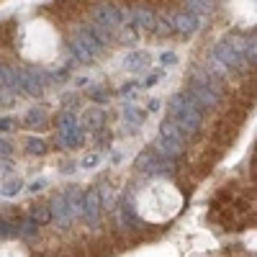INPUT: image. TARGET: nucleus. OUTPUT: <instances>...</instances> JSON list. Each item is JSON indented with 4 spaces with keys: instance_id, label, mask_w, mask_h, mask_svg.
I'll return each instance as SVG.
<instances>
[{
    "instance_id": "nucleus-1",
    "label": "nucleus",
    "mask_w": 257,
    "mask_h": 257,
    "mask_svg": "<svg viewBox=\"0 0 257 257\" xmlns=\"http://www.w3.org/2000/svg\"><path fill=\"white\" fill-rule=\"evenodd\" d=\"M167 111H170V118H173L188 137H193V134H196L198 128H201L203 116H201V111L196 108V105L188 100L185 93H175L173 98H170Z\"/></svg>"
},
{
    "instance_id": "nucleus-2",
    "label": "nucleus",
    "mask_w": 257,
    "mask_h": 257,
    "mask_svg": "<svg viewBox=\"0 0 257 257\" xmlns=\"http://www.w3.org/2000/svg\"><path fill=\"white\" fill-rule=\"evenodd\" d=\"M185 95H188V100L196 105L198 111H203V108H216V105H219V95L213 93V90H208V88H203V85H196V82L188 85Z\"/></svg>"
},
{
    "instance_id": "nucleus-3",
    "label": "nucleus",
    "mask_w": 257,
    "mask_h": 257,
    "mask_svg": "<svg viewBox=\"0 0 257 257\" xmlns=\"http://www.w3.org/2000/svg\"><path fill=\"white\" fill-rule=\"evenodd\" d=\"M100 208H103L100 190H98V188L85 190V201H82V219L88 221V226H98V221H100Z\"/></svg>"
},
{
    "instance_id": "nucleus-4",
    "label": "nucleus",
    "mask_w": 257,
    "mask_h": 257,
    "mask_svg": "<svg viewBox=\"0 0 257 257\" xmlns=\"http://www.w3.org/2000/svg\"><path fill=\"white\" fill-rule=\"evenodd\" d=\"M213 57H216L219 62H224L229 70H244L247 64H249V62H247V57H242L239 52H234V49L226 44V41H219L216 49H213Z\"/></svg>"
},
{
    "instance_id": "nucleus-5",
    "label": "nucleus",
    "mask_w": 257,
    "mask_h": 257,
    "mask_svg": "<svg viewBox=\"0 0 257 257\" xmlns=\"http://www.w3.org/2000/svg\"><path fill=\"white\" fill-rule=\"evenodd\" d=\"M44 72H39V70H21V88H24L29 95H41L44 93Z\"/></svg>"
},
{
    "instance_id": "nucleus-6",
    "label": "nucleus",
    "mask_w": 257,
    "mask_h": 257,
    "mask_svg": "<svg viewBox=\"0 0 257 257\" xmlns=\"http://www.w3.org/2000/svg\"><path fill=\"white\" fill-rule=\"evenodd\" d=\"M123 11L118 6H98L95 8V21L103 26H108V29H118L123 26Z\"/></svg>"
},
{
    "instance_id": "nucleus-7",
    "label": "nucleus",
    "mask_w": 257,
    "mask_h": 257,
    "mask_svg": "<svg viewBox=\"0 0 257 257\" xmlns=\"http://www.w3.org/2000/svg\"><path fill=\"white\" fill-rule=\"evenodd\" d=\"M49 211H52V219L57 221V226L67 229L72 224V216H70V208H67V201H64V193H57L49 203Z\"/></svg>"
},
{
    "instance_id": "nucleus-8",
    "label": "nucleus",
    "mask_w": 257,
    "mask_h": 257,
    "mask_svg": "<svg viewBox=\"0 0 257 257\" xmlns=\"http://www.w3.org/2000/svg\"><path fill=\"white\" fill-rule=\"evenodd\" d=\"M160 137H165V139H170L173 144H178V147H183L185 149V144H188V134L183 132V128L173 121V118H167V121H162V126H160Z\"/></svg>"
},
{
    "instance_id": "nucleus-9",
    "label": "nucleus",
    "mask_w": 257,
    "mask_h": 257,
    "mask_svg": "<svg viewBox=\"0 0 257 257\" xmlns=\"http://www.w3.org/2000/svg\"><path fill=\"white\" fill-rule=\"evenodd\" d=\"M170 26H173V31H180V34H193L198 29V16H193L188 11H178L173 21H170Z\"/></svg>"
},
{
    "instance_id": "nucleus-10",
    "label": "nucleus",
    "mask_w": 257,
    "mask_h": 257,
    "mask_svg": "<svg viewBox=\"0 0 257 257\" xmlns=\"http://www.w3.org/2000/svg\"><path fill=\"white\" fill-rule=\"evenodd\" d=\"M64 201H67V208H70V216L77 219L82 216V201H85V190H80L77 185H70L64 190Z\"/></svg>"
},
{
    "instance_id": "nucleus-11",
    "label": "nucleus",
    "mask_w": 257,
    "mask_h": 257,
    "mask_svg": "<svg viewBox=\"0 0 257 257\" xmlns=\"http://www.w3.org/2000/svg\"><path fill=\"white\" fill-rule=\"evenodd\" d=\"M155 155L162 157V160H178V157L183 155V147L173 144V142L165 139V137H157V139H155Z\"/></svg>"
},
{
    "instance_id": "nucleus-12",
    "label": "nucleus",
    "mask_w": 257,
    "mask_h": 257,
    "mask_svg": "<svg viewBox=\"0 0 257 257\" xmlns=\"http://www.w3.org/2000/svg\"><path fill=\"white\" fill-rule=\"evenodd\" d=\"M149 62H152V57H149L147 52H128L126 59H123V67L128 72H144L149 67Z\"/></svg>"
},
{
    "instance_id": "nucleus-13",
    "label": "nucleus",
    "mask_w": 257,
    "mask_h": 257,
    "mask_svg": "<svg viewBox=\"0 0 257 257\" xmlns=\"http://www.w3.org/2000/svg\"><path fill=\"white\" fill-rule=\"evenodd\" d=\"M57 137H59V144L70 147V149H80V147L85 144V128L77 123V126H72V128H70V132L57 134Z\"/></svg>"
},
{
    "instance_id": "nucleus-14",
    "label": "nucleus",
    "mask_w": 257,
    "mask_h": 257,
    "mask_svg": "<svg viewBox=\"0 0 257 257\" xmlns=\"http://www.w3.org/2000/svg\"><path fill=\"white\" fill-rule=\"evenodd\" d=\"M103 123H105V113L100 108H90L88 113H85V118H82L80 126L85 128V132H100Z\"/></svg>"
},
{
    "instance_id": "nucleus-15",
    "label": "nucleus",
    "mask_w": 257,
    "mask_h": 257,
    "mask_svg": "<svg viewBox=\"0 0 257 257\" xmlns=\"http://www.w3.org/2000/svg\"><path fill=\"white\" fill-rule=\"evenodd\" d=\"M0 190H3V196L13 198V196H18V193L24 190V180H21L16 173H8L6 180H3V185H0Z\"/></svg>"
},
{
    "instance_id": "nucleus-16",
    "label": "nucleus",
    "mask_w": 257,
    "mask_h": 257,
    "mask_svg": "<svg viewBox=\"0 0 257 257\" xmlns=\"http://www.w3.org/2000/svg\"><path fill=\"white\" fill-rule=\"evenodd\" d=\"M132 21H134L132 26H134V29L139 31V29H152L157 18H155V13H152V11H144V8H139V11H134Z\"/></svg>"
},
{
    "instance_id": "nucleus-17",
    "label": "nucleus",
    "mask_w": 257,
    "mask_h": 257,
    "mask_svg": "<svg viewBox=\"0 0 257 257\" xmlns=\"http://www.w3.org/2000/svg\"><path fill=\"white\" fill-rule=\"evenodd\" d=\"M72 126H77V113H75V111H62V113L57 116V134L70 132Z\"/></svg>"
},
{
    "instance_id": "nucleus-18",
    "label": "nucleus",
    "mask_w": 257,
    "mask_h": 257,
    "mask_svg": "<svg viewBox=\"0 0 257 257\" xmlns=\"http://www.w3.org/2000/svg\"><path fill=\"white\" fill-rule=\"evenodd\" d=\"M123 118H126L128 126H142L144 118H147V113L142 108H137V105H123Z\"/></svg>"
},
{
    "instance_id": "nucleus-19",
    "label": "nucleus",
    "mask_w": 257,
    "mask_h": 257,
    "mask_svg": "<svg viewBox=\"0 0 257 257\" xmlns=\"http://www.w3.org/2000/svg\"><path fill=\"white\" fill-rule=\"evenodd\" d=\"M18 234H21V229H18L16 219H0V237L3 239H16Z\"/></svg>"
},
{
    "instance_id": "nucleus-20",
    "label": "nucleus",
    "mask_w": 257,
    "mask_h": 257,
    "mask_svg": "<svg viewBox=\"0 0 257 257\" xmlns=\"http://www.w3.org/2000/svg\"><path fill=\"white\" fill-rule=\"evenodd\" d=\"M44 121H47V111H44V108H31V111L24 116V123H26L29 128L44 126Z\"/></svg>"
},
{
    "instance_id": "nucleus-21",
    "label": "nucleus",
    "mask_w": 257,
    "mask_h": 257,
    "mask_svg": "<svg viewBox=\"0 0 257 257\" xmlns=\"http://www.w3.org/2000/svg\"><path fill=\"white\" fill-rule=\"evenodd\" d=\"M29 219H34L39 226L41 224H49L52 221V211H49V206H44V203H36L34 208H31V216Z\"/></svg>"
},
{
    "instance_id": "nucleus-22",
    "label": "nucleus",
    "mask_w": 257,
    "mask_h": 257,
    "mask_svg": "<svg viewBox=\"0 0 257 257\" xmlns=\"http://www.w3.org/2000/svg\"><path fill=\"white\" fill-rule=\"evenodd\" d=\"M213 11V0H188V13L198 16V13H211Z\"/></svg>"
},
{
    "instance_id": "nucleus-23",
    "label": "nucleus",
    "mask_w": 257,
    "mask_h": 257,
    "mask_svg": "<svg viewBox=\"0 0 257 257\" xmlns=\"http://www.w3.org/2000/svg\"><path fill=\"white\" fill-rule=\"evenodd\" d=\"M139 31L134 26H118V41L121 44H137Z\"/></svg>"
},
{
    "instance_id": "nucleus-24",
    "label": "nucleus",
    "mask_w": 257,
    "mask_h": 257,
    "mask_svg": "<svg viewBox=\"0 0 257 257\" xmlns=\"http://www.w3.org/2000/svg\"><path fill=\"white\" fill-rule=\"evenodd\" d=\"M224 41H226V44H229L234 52H239V54H244V52H247V36H239V34H229Z\"/></svg>"
},
{
    "instance_id": "nucleus-25",
    "label": "nucleus",
    "mask_w": 257,
    "mask_h": 257,
    "mask_svg": "<svg viewBox=\"0 0 257 257\" xmlns=\"http://www.w3.org/2000/svg\"><path fill=\"white\" fill-rule=\"evenodd\" d=\"M206 70H208L213 77H226V75H229V67H226L224 62H219L213 54H211V59H208V67H206Z\"/></svg>"
},
{
    "instance_id": "nucleus-26",
    "label": "nucleus",
    "mask_w": 257,
    "mask_h": 257,
    "mask_svg": "<svg viewBox=\"0 0 257 257\" xmlns=\"http://www.w3.org/2000/svg\"><path fill=\"white\" fill-rule=\"evenodd\" d=\"M26 152L29 155H44L47 152V142L39 139V137H29L26 139Z\"/></svg>"
},
{
    "instance_id": "nucleus-27",
    "label": "nucleus",
    "mask_w": 257,
    "mask_h": 257,
    "mask_svg": "<svg viewBox=\"0 0 257 257\" xmlns=\"http://www.w3.org/2000/svg\"><path fill=\"white\" fill-rule=\"evenodd\" d=\"M88 98L95 100V103H108L111 100V93L103 88V85H93V88H88Z\"/></svg>"
},
{
    "instance_id": "nucleus-28",
    "label": "nucleus",
    "mask_w": 257,
    "mask_h": 257,
    "mask_svg": "<svg viewBox=\"0 0 257 257\" xmlns=\"http://www.w3.org/2000/svg\"><path fill=\"white\" fill-rule=\"evenodd\" d=\"M18 229H21V234H24L26 239H34L36 234H39V224H36L34 219H26V221H21V224H18Z\"/></svg>"
},
{
    "instance_id": "nucleus-29",
    "label": "nucleus",
    "mask_w": 257,
    "mask_h": 257,
    "mask_svg": "<svg viewBox=\"0 0 257 257\" xmlns=\"http://www.w3.org/2000/svg\"><path fill=\"white\" fill-rule=\"evenodd\" d=\"M152 31H155L157 36H162V39H165V36H170V34H173V26H170V21H162V18H160V21H155Z\"/></svg>"
},
{
    "instance_id": "nucleus-30",
    "label": "nucleus",
    "mask_w": 257,
    "mask_h": 257,
    "mask_svg": "<svg viewBox=\"0 0 257 257\" xmlns=\"http://www.w3.org/2000/svg\"><path fill=\"white\" fill-rule=\"evenodd\" d=\"M16 128H18V118L16 116H3V118H0V132H3V134L16 132Z\"/></svg>"
},
{
    "instance_id": "nucleus-31",
    "label": "nucleus",
    "mask_w": 257,
    "mask_h": 257,
    "mask_svg": "<svg viewBox=\"0 0 257 257\" xmlns=\"http://www.w3.org/2000/svg\"><path fill=\"white\" fill-rule=\"evenodd\" d=\"M244 57H247V62L257 64V36L247 39V52H244Z\"/></svg>"
},
{
    "instance_id": "nucleus-32",
    "label": "nucleus",
    "mask_w": 257,
    "mask_h": 257,
    "mask_svg": "<svg viewBox=\"0 0 257 257\" xmlns=\"http://www.w3.org/2000/svg\"><path fill=\"white\" fill-rule=\"evenodd\" d=\"M100 165V155L98 152H90V155H85L82 157V162H80V167H85V170H90V167H98Z\"/></svg>"
},
{
    "instance_id": "nucleus-33",
    "label": "nucleus",
    "mask_w": 257,
    "mask_h": 257,
    "mask_svg": "<svg viewBox=\"0 0 257 257\" xmlns=\"http://www.w3.org/2000/svg\"><path fill=\"white\" fill-rule=\"evenodd\" d=\"M13 149H16V147H13L8 139H0V160H8V157L13 155Z\"/></svg>"
},
{
    "instance_id": "nucleus-34",
    "label": "nucleus",
    "mask_w": 257,
    "mask_h": 257,
    "mask_svg": "<svg viewBox=\"0 0 257 257\" xmlns=\"http://www.w3.org/2000/svg\"><path fill=\"white\" fill-rule=\"evenodd\" d=\"M139 88H142V85H139V82H126V85H123V88H121L118 93H121L123 98H132V95H134V93H137Z\"/></svg>"
},
{
    "instance_id": "nucleus-35",
    "label": "nucleus",
    "mask_w": 257,
    "mask_h": 257,
    "mask_svg": "<svg viewBox=\"0 0 257 257\" xmlns=\"http://www.w3.org/2000/svg\"><path fill=\"white\" fill-rule=\"evenodd\" d=\"M160 62L165 64V67H173V64H178V57H175L173 52H165V54L160 57Z\"/></svg>"
},
{
    "instance_id": "nucleus-36",
    "label": "nucleus",
    "mask_w": 257,
    "mask_h": 257,
    "mask_svg": "<svg viewBox=\"0 0 257 257\" xmlns=\"http://www.w3.org/2000/svg\"><path fill=\"white\" fill-rule=\"evenodd\" d=\"M62 105H64V108L70 111V105H77V95H75V93H70V95H64V98H62Z\"/></svg>"
},
{
    "instance_id": "nucleus-37",
    "label": "nucleus",
    "mask_w": 257,
    "mask_h": 257,
    "mask_svg": "<svg viewBox=\"0 0 257 257\" xmlns=\"http://www.w3.org/2000/svg\"><path fill=\"white\" fill-rule=\"evenodd\" d=\"M44 185H47V180H34V183L29 185V193H39Z\"/></svg>"
},
{
    "instance_id": "nucleus-38",
    "label": "nucleus",
    "mask_w": 257,
    "mask_h": 257,
    "mask_svg": "<svg viewBox=\"0 0 257 257\" xmlns=\"http://www.w3.org/2000/svg\"><path fill=\"white\" fill-rule=\"evenodd\" d=\"M149 113H155V111H160V100L157 98H152V100H149V108H147Z\"/></svg>"
},
{
    "instance_id": "nucleus-39",
    "label": "nucleus",
    "mask_w": 257,
    "mask_h": 257,
    "mask_svg": "<svg viewBox=\"0 0 257 257\" xmlns=\"http://www.w3.org/2000/svg\"><path fill=\"white\" fill-rule=\"evenodd\" d=\"M0 90H6V85H3V64H0Z\"/></svg>"
},
{
    "instance_id": "nucleus-40",
    "label": "nucleus",
    "mask_w": 257,
    "mask_h": 257,
    "mask_svg": "<svg viewBox=\"0 0 257 257\" xmlns=\"http://www.w3.org/2000/svg\"><path fill=\"white\" fill-rule=\"evenodd\" d=\"M0 100H3V98H0Z\"/></svg>"
}]
</instances>
